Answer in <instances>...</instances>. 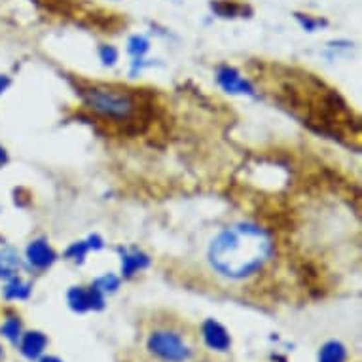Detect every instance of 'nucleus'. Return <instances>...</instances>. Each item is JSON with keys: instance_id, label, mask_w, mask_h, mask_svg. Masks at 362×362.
I'll use <instances>...</instances> for the list:
<instances>
[{"instance_id": "1", "label": "nucleus", "mask_w": 362, "mask_h": 362, "mask_svg": "<svg viewBox=\"0 0 362 362\" xmlns=\"http://www.w3.org/2000/svg\"><path fill=\"white\" fill-rule=\"evenodd\" d=\"M272 255V239L255 224L226 228L209 249V260L218 274L243 279L258 272Z\"/></svg>"}, {"instance_id": "2", "label": "nucleus", "mask_w": 362, "mask_h": 362, "mask_svg": "<svg viewBox=\"0 0 362 362\" xmlns=\"http://www.w3.org/2000/svg\"><path fill=\"white\" fill-rule=\"evenodd\" d=\"M86 107L91 108L103 118L108 119H129L137 110V101L131 93L122 89L105 88V86H89L80 89Z\"/></svg>"}, {"instance_id": "3", "label": "nucleus", "mask_w": 362, "mask_h": 362, "mask_svg": "<svg viewBox=\"0 0 362 362\" xmlns=\"http://www.w3.org/2000/svg\"><path fill=\"white\" fill-rule=\"evenodd\" d=\"M148 349L156 356L169 362H185L192 356L190 347L185 344V339L178 334L167 332V330H160V332H154L150 336Z\"/></svg>"}, {"instance_id": "4", "label": "nucleus", "mask_w": 362, "mask_h": 362, "mask_svg": "<svg viewBox=\"0 0 362 362\" xmlns=\"http://www.w3.org/2000/svg\"><path fill=\"white\" fill-rule=\"evenodd\" d=\"M216 80L228 93H241V95H252L255 93L252 83L245 76H241V72L238 69H233V66H220L218 72H216Z\"/></svg>"}, {"instance_id": "5", "label": "nucleus", "mask_w": 362, "mask_h": 362, "mask_svg": "<svg viewBox=\"0 0 362 362\" xmlns=\"http://www.w3.org/2000/svg\"><path fill=\"white\" fill-rule=\"evenodd\" d=\"M25 256H27V262L30 266L36 267V269H46L55 262L54 249L44 239L30 241V245L25 250Z\"/></svg>"}, {"instance_id": "6", "label": "nucleus", "mask_w": 362, "mask_h": 362, "mask_svg": "<svg viewBox=\"0 0 362 362\" xmlns=\"http://www.w3.org/2000/svg\"><path fill=\"white\" fill-rule=\"evenodd\" d=\"M69 300H71L72 308L76 309H88L93 308V305H101L103 303L101 291H99V288H89V291L72 288L71 294H69Z\"/></svg>"}, {"instance_id": "7", "label": "nucleus", "mask_w": 362, "mask_h": 362, "mask_svg": "<svg viewBox=\"0 0 362 362\" xmlns=\"http://www.w3.org/2000/svg\"><path fill=\"white\" fill-rule=\"evenodd\" d=\"M203 334H205V339H207V344L214 349L224 351L228 349V345H230V338H228V334L220 325H216L214 321H209L205 327H203Z\"/></svg>"}, {"instance_id": "8", "label": "nucleus", "mask_w": 362, "mask_h": 362, "mask_svg": "<svg viewBox=\"0 0 362 362\" xmlns=\"http://www.w3.org/2000/svg\"><path fill=\"white\" fill-rule=\"evenodd\" d=\"M211 6L220 18H239L243 13H250V8L247 4L235 2V0H214Z\"/></svg>"}, {"instance_id": "9", "label": "nucleus", "mask_w": 362, "mask_h": 362, "mask_svg": "<svg viewBox=\"0 0 362 362\" xmlns=\"http://www.w3.org/2000/svg\"><path fill=\"white\" fill-rule=\"evenodd\" d=\"M148 256L139 252V250H133V252H124L122 256V272H124L125 277H131L135 275L139 269L148 266Z\"/></svg>"}, {"instance_id": "10", "label": "nucleus", "mask_w": 362, "mask_h": 362, "mask_svg": "<svg viewBox=\"0 0 362 362\" xmlns=\"http://www.w3.org/2000/svg\"><path fill=\"white\" fill-rule=\"evenodd\" d=\"M44 345H46V338L42 336L40 332H30L27 334L21 341V351H23L25 356H29V358H35L42 353L44 349Z\"/></svg>"}, {"instance_id": "11", "label": "nucleus", "mask_w": 362, "mask_h": 362, "mask_svg": "<svg viewBox=\"0 0 362 362\" xmlns=\"http://www.w3.org/2000/svg\"><path fill=\"white\" fill-rule=\"evenodd\" d=\"M29 292H30V285L19 279V277L10 279V283L4 286V296H6L8 300H23V298L29 296Z\"/></svg>"}, {"instance_id": "12", "label": "nucleus", "mask_w": 362, "mask_h": 362, "mask_svg": "<svg viewBox=\"0 0 362 362\" xmlns=\"http://www.w3.org/2000/svg\"><path fill=\"white\" fill-rule=\"evenodd\" d=\"M345 351L341 345L338 344H328L325 349H322L321 361L322 362H344Z\"/></svg>"}, {"instance_id": "13", "label": "nucleus", "mask_w": 362, "mask_h": 362, "mask_svg": "<svg viewBox=\"0 0 362 362\" xmlns=\"http://www.w3.org/2000/svg\"><path fill=\"white\" fill-rule=\"evenodd\" d=\"M148 40L144 36H133L129 40V54L135 55L137 59H141L146 52H148Z\"/></svg>"}, {"instance_id": "14", "label": "nucleus", "mask_w": 362, "mask_h": 362, "mask_svg": "<svg viewBox=\"0 0 362 362\" xmlns=\"http://www.w3.org/2000/svg\"><path fill=\"white\" fill-rule=\"evenodd\" d=\"M296 19L308 33H313V30H317L322 25H327V21H322L319 18H311L309 13H296Z\"/></svg>"}, {"instance_id": "15", "label": "nucleus", "mask_w": 362, "mask_h": 362, "mask_svg": "<svg viewBox=\"0 0 362 362\" xmlns=\"http://www.w3.org/2000/svg\"><path fill=\"white\" fill-rule=\"evenodd\" d=\"M2 334L6 336L8 339H12V341H18L19 338V332H21V325H19V321L16 319V317H12V319H8L4 325H2Z\"/></svg>"}, {"instance_id": "16", "label": "nucleus", "mask_w": 362, "mask_h": 362, "mask_svg": "<svg viewBox=\"0 0 362 362\" xmlns=\"http://www.w3.org/2000/svg\"><path fill=\"white\" fill-rule=\"evenodd\" d=\"M88 250H89V245L83 243V241H80V243H74L71 249L66 250V256H69V258H72V260L82 262L83 258H86V255H88Z\"/></svg>"}, {"instance_id": "17", "label": "nucleus", "mask_w": 362, "mask_h": 362, "mask_svg": "<svg viewBox=\"0 0 362 362\" xmlns=\"http://www.w3.org/2000/svg\"><path fill=\"white\" fill-rule=\"evenodd\" d=\"M99 55H101V61L105 65L112 66L116 61H118V49L112 48V46H101L99 49Z\"/></svg>"}, {"instance_id": "18", "label": "nucleus", "mask_w": 362, "mask_h": 362, "mask_svg": "<svg viewBox=\"0 0 362 362\" xmlns=\"http://www.w3.org/2000/svg\"><path fill=\"white\" fill-rule=\"evenodd\" d=\"M99 291H116L118 288V279L114 275H105L103 279L97 281V286Z\"/></svg>"}, {"instance_id": "19", "label": "nucleus", "mask_w": 362, "mask_h": 362, "mask_svg": "<svg viewBox=\"0 0 362 362\" xmlns=\"http://www.w3.org/2000/svg\"><path fill=\"white\" fill-rule=\"evenodd\" d=\"M8 86H10V78L4 76V74H0V95H2L4 91H6Z\"/></svg>"}, {"instance_id": "20", "label": "nucleus", "mask_w": 362, "mask_h": 362, "mask_svg": "<svg viewBox=\"0 0 362 362\" xmlns=\"http://www.w3.org/2000/svg\"><path fill=\"white\" fill-rule=\"evenodd\" d=\"M8 161V154H6V150L2 148V146H0V167L4 165V163H6Z\"/></svg>"}, {"instance_id": "21", "label": "nucleus", "mask_w": 362, "mask_h": 362, "mask_svg": "<svg viewBox=\"0 0 362 362\" xmlns=\"http://www.w3.org/2000/svg\"><path fill=\"white\" fill-rule=\"evenodd\" d=\"M44 362H59V361H55V358H46Z\"/></svg>"}, {"instance_id": "22", "label": "nucleus", "mask_w": 362, "mask_h": 362, "mask_svg": "<svg viewBox=\"0 0 362 362\" xmlns=\"http://www.w3.org/2000/svg\"><path fill=\"white\" fill-rule=\"evenodd\" d=\"M0 277H2V267H0Z\"/></svg>"}, {"instance_id": "23", "label": "nucleus", "mask_w": 362, "mask_h": 362, "mask_svg": "<svg viewBox=\"0 0 362 362\" xmlns=\"http://www.w3.org/2000/svg\"><path fill=\"white\" fill-rule=\"evenodd\" d=\"M0 356H2V349H0Z\"/></svg>"}]
</instances>
